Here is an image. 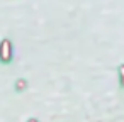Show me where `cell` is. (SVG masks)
<instances>
[{"label":"cell","instance_id":"obj_4","mask_svg":"<svg viewBox=\"0 0 124 122\" xmlns=\"http://www.w3.org/2000/svg\"><path fill=\"white\" fill-rule=\"evenodd\" d=\"M29 122H38V120H36V119H31V120H29Z\"/></svg>","mask_w":124,"mask_h":122},{"label":"cell","instance_id":"obj_3","mask_svg":"<svg viewBox=\"0 0 124 122\" xmlns=\"http://www.w3.org/2000/svg\"><path fill=\"white\" fill-rule=\"evenodd\" d=\"M24 86H26V81H24V80H19V81H17V90H22Z\"/></svg>","mask_w":124,"mask_h":122},{"label":"cell","instance_id":"obj_2","mask_svg":"<svg viewBox=\"0 0 124 122\" xmlns=\"http://www.w3.org/2000/svg\"><path fill=\"white\" fill-rule=\"evenodd\" d=\"M119 78H121V85H124V66L119 68Z\"/></svg>","mask_w":124,"mask_h":122},{"label":"cell","instance_id":"obj_1","mask_svg":"<svg viewBox=\"0 0 124 122\" xmlns=\"http://www.w3.org/2000/svg\"><path fill=\"white\" fill-rule=\"evenodd\" d=\"M12 59V46L9 39H4L0 44V61L2 63H9Z\"/></svg>","mask_w":124,"mask_h":122}]
</instances>
